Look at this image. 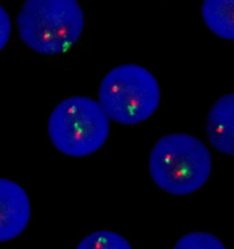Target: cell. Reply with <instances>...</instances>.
Returning <instances> with one entry per match:
<instances>
[{"instance_id":"cell-1","label":"cell","mask_w":234,"mask_h":249,"mask_svg":"<svg viewBox=\"0 0 234 249\" xmlns=\"http://www.w3.org/2000/svg\"><path fill=\"white\" fill-rule=\"evenodd\" d=\"M209 149L186 133H172L157 141L149 157L155 183L166 193L187 196L200 189L212 173Z\"/></svg>"},{"instance_id":"cell-2","label":"cell","mask_w":234,"mask_h":249,"mask_svg":"<svg viewBox=\"0 0 234 249\" xmlns=\"http://www.w3.org/2000/svg\"><path fill=\"white\" fill-rule=\"evenodd\" d=\"M22 41L43 55L70 51L80 38L84 15L77 0H26L17 18Z\"/></svg>"},{"instance_id":"cell-3","label":"cell","mask_w":234,"mask_h":249,"mask_svg":"<svg viewBox=\"0 0 234 249\" xmlns=\"http://www.w3.org/2000/svg\"><path fill=\"white\" fill-rule=\"evenodd\" d=\"M48 132L51 142L60 153L84 157L105 143L109 135V118L95 100L70 97L51 112Z\"/></svg>"},{"instance_id":"cell-4","label":"cell","mask_w":234,"mask_h":249,"mask_svg":"<svg viewBox=\"0 0 234 249\" xmlns=\"http://www.w3.org/2000/svg\"><path fill=\"white\" fill-rule=\"evenodd\" d=\"M99 104L109 119L124 125L138 124L156 110L160 89L153 74L136 64H124L104 76Z\"/></svg>"},{"instance_id":"cell-5","label":"cell","mask_w":234,"mask_h":249,"mask_svg":"<svg viewBox=\"0 0 234 249\" xmlns=\"http://www.w3.org/2000/svg\"><path fill=\"white\" fill-rule=\"evenodd\" d=\"M30 218L29 196L20 185L0 178V243L16 238Z\"/></svg>"},{"instance_id":"cell-6","label":"cell","mask_w":234,"mask_h":249,"mask_svg":"<svg viewBox=\"0 0 234 249\" xmlns=\"http://www.w3.org/2000/svg\"><path fill=\"white\" fill-rule=\"evenodd\" d=\"M206 132L212 146L234 156V92L220 97L209 112Z\"/></svg>"},{"instance_id":"cell-7","label":"cell","mask_w":234,"mask_h":249,"mask_svg":"<svg viewBox=\"0 0 234 249\" xmlns=\"http://www.w3.org/2000/svg\"><path fill=\"white\" fill-rule=\"evenodd\" d=\"M201 14L212 33L234 40V0H204Z\"/></svg>"},{"instance_id":"cell-8","label":"cell","mask_w":234,"mask_h":249,"mask_svg":"<svg viewBox=\"0 0 234 249\" xmlns=\"http://www.w3.org/2000/svg\"><path fill=\"white\" fill-rule=\"evenodd\" d=\"M76 249H133L129 242L121 234L101 230L88 234Z\"/></svg>"},{"instance_id":"cell-9","label":"cell","mask_w":234,"mask_h":249,"mask_svg":"<svg viewBox=\"0 0 234 249\" xmlns=\"http://www.w3.org/2000/svg\"><path fill=\"white\" fill-rule=\"evenodd\" d=\"M173 249H226L219 238L210 233L193 232L185 234Z\"/></svg>"},{"instance_id":"cell-10","label":"cell","mask_w":234,"mask_h":249,"mask_svg":"<svg viewBox=\"0 0 234 249\" xmlns=\"http://www.w3.org/2000/svg\"><path fill=\"white\" fill-rule=\"evenodd\" d=\"M11 34V21L5 8L0 5V52L7 46Z\"/></svg>"}]
</instances>
